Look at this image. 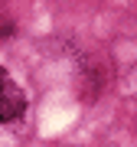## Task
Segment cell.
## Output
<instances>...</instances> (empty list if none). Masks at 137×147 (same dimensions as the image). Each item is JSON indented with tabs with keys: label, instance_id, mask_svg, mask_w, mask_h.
Wrapping results in <instances>:
<instances>
[{
	"label": "cell",
	"instance_id": "cell-1",
	"mask_svg": "<svg viewBox=\"0 0 137 147\" xmlns=\"http://www.w3.org/2000/svg\"><path fill=\"white\" fill-rule=\"evenodd\" d=\"M23 105H26V98H23V92L16 88V85L3 82V88H0V121H13L23 115Z\"/></svg>",
	"mask_w": 137,
	"mask_h": 147
},
{
	"label": "cell",
	"instance_id": "cell-2",
	"mask_svg": "<svg viewBox=\"0 0 137 147\" xmlns=\"http://www.w3.org/2000/svg\"><path fill=\"white\" fill-rule=\"evenodd\" d=\"M3 82H7V72H3V69H0V88H3Z\"/></svg>",
	"mask_w": 137,
	"mask_h": 147
}]
</instances>
